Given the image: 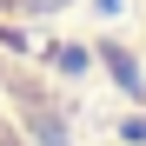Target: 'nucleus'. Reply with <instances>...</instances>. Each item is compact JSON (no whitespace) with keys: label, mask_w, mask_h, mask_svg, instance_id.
I'll return each instance as SVG.
<instances>
[{"label":"nucleus","mask_w":146,"mask_h":146,"mask_svg":"<svg viewBox=\"0 0 146 146\" xmlns=\"http://www.w3.org/2000/svg\"><path fill=\"white\" fill-rule=\"evenodd\" d=\"M66 7H80V0H0V20H53Z\"/></svg>","instance_id":"f257e3e1"}]
</instances>
